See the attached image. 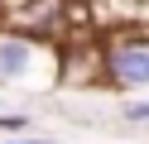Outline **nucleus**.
<instances>
[{"mask_svg":"<svg viewBox=\"0 0 149 144\" xmlns=\"http://www.w3.org/2000/svg\"><path fill=\"white\" fill-rule=\"evenodd\" d=\"M116 72L125 77V82H149V53H120Z\"/></svg>","mask_w":149,"mask_h":144,"instance_id":"f257e3e1","label":"nucleus"},{"mask_svg":"<svg viewBox=\"0 0 149 144\" xmlns=\"http://www.w3.org/2000/svg\"><path fill=\"white\" fill-rule=\"evenodd\" d=\"M24 67H29V48H24V43H0V72L19 77Z\"/></svg>","mask_w":149,"mask_h":144,"instance_id":"f03ea898","label":"nucleus"},{"mask_svg":"<svg viewBox=\"0 0 149 144\" xmlns=\"http://www.w3.org/2000/svg\"><path fill=\"white\" fill-rule=\"evenodd\" d=\"M125 115H130V120H149V106H130Z\"/></svg>","mask_w":149,"mask_h":144,"instance_id":"7ed1b4c3","label":"nucleus"}]
</instances>
